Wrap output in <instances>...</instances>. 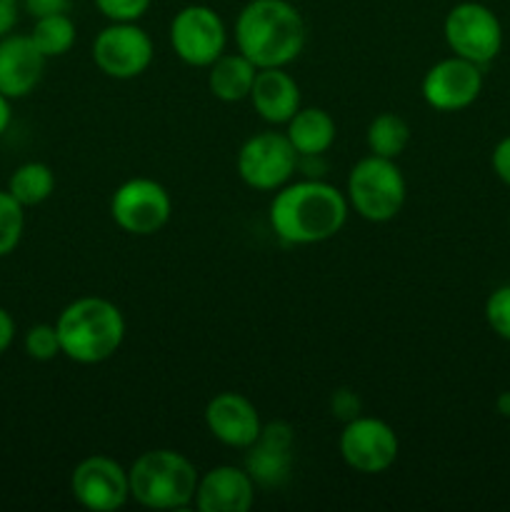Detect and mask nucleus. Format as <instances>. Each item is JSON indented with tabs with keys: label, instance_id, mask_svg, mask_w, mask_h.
Segmentation results:
<instances>
[{
	"label": "nucleus",
	"instance_id": "nucleus-4",
	"mask_svg": "<svg viewBox=\"0 0 510 512\" xmlns=\"http://www.w3.org/2000/svg\"><path fill=\"white\" fill-rule=\"evenodd\" d=\"M130 498L150 510H183L195 503L198 470L178 450H148L128 470Z\"/></svg>",
	"mask_w": 510,
	"mask_h": 512
},
{
	"label": "nucleus",
	"instance_id": "nucleus-13",
	"mask_svg": "<svg viewBox=\"0 0 510 512\" xmlns=\"http://www.w3.org/2000/svg\"><path fill=\"white\" fill-rule=\"evenodd\" d=\"M420 90H423L425 103L433 110L458 113V110L470 108L483 93V68L458 55H450L428 68Z\"/></svg>",
	"mask_w": 510,
	"mask_h": 512
},
{
	"label": "nucleus",
	"instance_id": "nucleus-26",
	"mask_svg": "<svg viewBox=\"0 0 510 512\" xmlns=\"http://www.w3.org/2000/svg\"><path fill=\"white\" fill-rule=\"evenodd\" d=\"M485 320L498 338L510 343V285H500L485 300Z\"/></svg>",
	"mask_w": 510,
	"mask_h": 512
},
{
	"label": "nucleus",
	"instance_id": "nucleus-22",
	"mask_svg": "<svg viewBox=\"0 0 510 512\" xmlns=\"http://www.w3.org/2000/svg\"><path fill=\"white\" fill-rule=\"evenodd\" d=\"M365 143H368L370 155L395 160L410 145V125L398 113H380L370 120Z\"/></svg>",
	"mask_w": 510,
	"mask_h": 512
},
{
	"label": "nucleus",
	"instance_id": "nucleus-12",
	"mask_svg": "<svg viewBox=\"0 0 510 512\" xmlns=\"http://www.w3.org/2000/svg\"><path fill=\"white\" fill-rule=\"evenodd\" d=\"M70 493L90 512H115L130 500L128 470L108 455H90L75 465Z\"/></svg>",
	"mask_w": 510,
	"mask_h": 512
},
{
	"label": "nucleus",
	"instance_id": "nucleus-15",
	"mask_svg": "<svg viewBox=\"0 0 510 512\" xmlns=\"http://www.w3.org/2000/svg\"><path fill=\"white\" fill-rule=\"evenodd\" d=\"M205 425L218 443L248 450L263 430L258 408L240 393H218L205 405Z\"/></svg>",
	"mask_w": 510,
	"mask_h": 512
},
{
	"label": "nucleus",
	"instance_id": "nucleus-5",
	"mask_svg": "<svg viewBox=\"0 0 510 512\" xmlns=\"http://www.w3.org/2000/svg\"><path fill=\"white\" fill-rule=\"evenodd\" d=\"M345 198L350 208L368 223H388L403 210L408 183L395 160L368 155L350 170Z\"/></svg>",
	"mask_w": 510,
	"mask_h": 512
},
{
	"label": "nucleus",
	"instance_id": "nucleus-11",
	"mask_svg": "<svg viewBox=\"0 0 510 512\" xmlns=\"http://www.w3.org/2000/svg\"><path fill=\"white\" fill-rule=\"evenodd\" d=\"M153 40L138 23H110L93 40V60L108 78L133 80L153 63Z\"/></svg>",
	"mask_w": 510,
	"mask_h": 512
},
{
	"label": "nucleus",
	"instance_id": "nucleus-33",
	"mask_svg": "<svg viewBox=\"0 0 510 512\" xmlns=\"http://www.w3.org/2000/svg\"><path fill=\"white\" fill-rule=\"evenodd\" d=\"M10 120H13V110H10V100L0 93V135L10 128Z\"/></svg>",
	"mask_w": 510,
	"mask_h": 512
},
{
	"label": "nucleus",
	"instance_id": "nucleus-18",
	"mask_svg": "<svg viewBox=\"0 0 510 512\" xmlns=\"http://www.w3.org/2000/svg\"><path fill=\"white\" fill-rule=\"evenodd\" d=\"M250 103L265 123L285 125L300 110V85L285 68H260L250 90Z\"/></svg>",
	"mask_w": 510,
	"mask_h": 512
},
{
	"label": "nucleus",
	"instance_id": "nucleus-24",
	"mask_svg": "<svg viewBox=\"0 0 510 512\" xmlns=\"http://www.w3.org/2000/svg\"><path fill=\"white\" fill-rule=\"evenodd\" d=\"M25 233V208L8 193L0 190V258L13 253Z\"/></svg>",
	"mask_w": 510,
	"mask_h": 512
},
{
	"label": "nucleus",
	"instance_id": "nucleus-3",
	"mask_svg": "<svg viewBox=\"0 0 510 512\" xmlns=\"http://www.w3.org/2000/svg\"><path fill=\"white\" fill-rule=\"evenodd\" d=\"M60 350L80 365H98L113 358L125 340V318L108 298L85 295L65 305L55 320Z\"/></svg>",
	"mask_w": 510,
	"mask_h": 512
},
{
	"label": "nucleus",
	"instance_id": "nucleus-21",
	"mask_svg": "<svg viewBox=\"0 0 510 512\" xmlns=\"http://www.w3.org/2000/svg\"><path fill=\"white\" fill-rule=\"evenodd\" d=\"M55 190V173L50 165L30 160V163L18 165L8 180V193L18 200L23 208L45 203Z\"/></svg>",
	"mask_w": 510,
	"mask_h": 512
},
{
	"label": "nucleus",
	"instance_id": "nucleus-25",
	"mask_svg": "<svg viewBox=\"0 0 510 512\" xmlns=\"http://www.w3.org/2000/svg\"><path fill=\"white\" fill-rule=\"evenodd\" d=\"M23 348L28 353V358L38 360V363H48V360H55L58 355H63L60 350V338L55 325L50 323H38L25 333Z\"/></svg>",
	"mask_w": 510,
	"mask_h": 512
},
{
	"label": "nucleus",
	"instance_id": "nucleus-29",
	"mask_svg": "<svg viewBox=\"0 0 510 512\" xmlns=\"http://www.w3.org/2000/svg\"><path fill=\"white\" fill-rule=\"evenodd\" d=\"M490 165H493V173L498 175L500 183H505L510 188V135L498 140V145L493 148V155H490Z\"/></svg>",
	"mask_w": 510,
	"mask_h": 512
},
{
	"label": "nucleus",
	"instance_id": "nucleus-1",
	"mask_svg": "<svg viewBox=\"0 0 510 512\" xmlns=\"http://www.w3.org/2000/svg\"><path fill=\"white\" fill-rule=\"evenodd\" d=\"M348 210L343 190L320 178H308L275 190L270 225L283 243L318 245L345 228Z\"/></svg>",
	"mask_w": 510,
	"mask_h": 512
},
{
	"label": "nucleus",
	"instance_id": "nucleus-31",
	"mask_svg": "<svg viewBox=\"0 0 510 512\" xmlns=\"http://www.w3.org/2000/svg\"><path fill=\"white\" fill-rule=\"evenodd\" d=\"M15 23H18V0H0V38H5Z\"/></svg>",
	"mask_w": 510,
	"mask_h": 512
},
{
	"label": "nucleus",
	"instance_id": "nucleus-34",
	"mask_svg": "<svg viewBox=\"0 0 510 512\" xmlns=\"http://www.w3.org/2000/svg\"><path fill=\"white\" fill-rule=\"evenodd\" d=\"M495 408H498V413L503 415V418H510V390L508 393L498 395V400H495Z\"/></svg>",
	"mask_w": 510,
	"mask_h": 512
},
{
	"label": "nucleus",
	"instance_id": "nucleus-23",
	"mask_svg": "<svg viewBox=\"0 0 510 512\" xmlns=\"http://www.w3.org/2000/svg\"><path fill=\"white\" fill-rule=\"evenodd\" d=\"M30 38L45 58H60V55L70 53L75 38H78V30H75L73 18L68 13H55L35 20Z\"/></svg>",
	"mask_w": 510,
	"mask_h": 512
},
{
	"label": "nucleus",
	"instance_id": "nucleus-8",
	"mask_svg": "<svg viewBox=\"0 0 510 512\" xmlns=\"http://www.w3.org/2000/svg\"><path fill=\"white\" fill-rule=\"evenodd\" d=\"M170 45L185 65L210 68L225 53L228 30L210 5H185L170 23Z\"/></svg>",
	"mask_w": 510,
	"mask_h": 512
},
{
	"label": "nucleus",
	"instance_id": "nucleus-16",
	"mask_svg": "<svg viewBox=\"0 0 510 512\" xmlns=\"http://www.w3.org/2000/svg\"><path fill=\"white\" fill-rule=\"evenodd\" d=\"M45 58L30 35L8 33L0 38V93L20 100L33 93L45 73Z\"/></svg>",
	"mask_w": 510,
	"mask_h": 512
},
{
	"label": "nucleus",
	"instance_id": "nucleus-35",
	"mask_svg": "<svg viewBox=\"0 0 510 512\" xmlns=\"http://www.w3.org/2000/svg\"><path fill=\"white\" fill-rule=\"evenodd\" d=\"M508 225H510V218H508Z\"/></svg>",
	"mask_w": 510,
	"mask_h": 512
},
{
	"label": "nucleus",
	"instance_id": "nucleus-10",
	"mask_svg": "<svg viewBox=\"0 0 510 512\" xmlns=\"http://www.w3.org/2000/svg\"><path fill=\"white\" fill-rule=\"evenodd\" d=\"M340 455L345 465L360 475H380L398 460L400 440L385 420L358 415L340 433Z\"/></svg>",
	"mask_w": 510,
	"mask_h": 512
},
{
	"label": "nucleus",
	"instance_id": "nucleus-17",
	"mask_svg": "<svg viewBox=\"0 0 510 512\" xmlns=\"http://www.w3.org/2000/svg\"><path fill=\"white\" fill-rule=\"evenodd\" d=\"M255 503V480L248 470L218 465L200 475L195 505L200 512H248Z\"/></svg>",
	"mask_w": 510,
	"mask_h": 512
},
{
	"label": "nucleus",
	"instance_id": "nucleus-28",
	"mask_svg": "<svg viewBox=\"0 0 510 512\" xmlns=\"http://www.w3.org/2000/svg\"><path fill=\"white\" fill-rule=\"evenodd\" d=\"M330 408H333V415L340 420H353L360 415V398L353 390H335L333 398H330Z\"/></svg>",
	"mask_w": 510,
	"mask_h": 512
},
{
	"label": "nucleus",
	"instance_id": "nucleus-6",
	"mask_svg": "<svg viewBox=\"0 0 510 512\" xmlns=\"http://www.w3.org/2000/svg\"><path fill=\"white\" fill-rule=\"evenodd\" d=\"M443 35L453 55L470 60L480 68L493 63L503 48V25L498 15L488 5L475 3V0H465L448 10Z\"/></svg>",
	"mask_w": 510,
	"mask_h": 512
},
{
	"label": "nucleus",
	"instance_id": "nucleus-9",
	"mask_svg": "<svg viewBox=\"0 0 510 512\" xmlns=\"http://www.w3.org/2000/svg\"><path fill=\"white\" fill-rule=\"evenodd\" d=\"M173 200L168 190L150 178H130L110 198V215L123 233L155 235L168 225Z\"/></svg>",
	"mask_w": 510,
	"mask_h": 512
},
{
	"label": "nucleus",
	"instance_id": "nucleus-2",
	"mask_svg": "<svg viewBox=\"0 0 510 512\" xmlns=\"http://www.w3.org/2000/svg\"><path fill=\"white\" fill-rule=\"evenodd\" d=\"M308 28L288 0H250L235 20V45L255 68H285L305 48Z\"/></svg>",
	"mask_w": 510,
	"mask_h": 512
},
{
	"label": "nucleus",
	"instance_id": "nucleus-30",
	"mask_svg": "<svg viewBox=\"0 0 510 512\" xmlns=\"http://www.w3.org/2000/svg\"><path fill=\"white\" fill-rule=\"evenodd\" d=\"M70 3H73V0H23L25 10H28L35 20L45 18V15L68 13Z\"/></svg>",
	"mask_w": 510,
	"mask_h": 512
},
{
	"label": "nucleus",
	"instance_id": "nucleus-19",
	"mask_svg": "<svg viewBox=\"0 0 510 512\" xmlns=\"http://www.w3.org/2000/svg\"><path fill=\"white\" fill-rule=\"evenodd\" d=\"M285 135L300 158H320L335 143V120L323 108H300L285 123Z\"/></svg>",
	"mask_w": 510,
	"mask_h": 512
},
{
	"label": "nucleus",
	"instance_id": "nucleus-32",
	"mask_svg": "<svg viewBox=\"0 0 510 512\" xmlns=\"http://www.w3.org/2000/svg\"><path fill=\"white\" fill-rule=\"evenodd\" d=\"M15 340V320L13 315L8 313L5 308H0V355L13 345Z\"/></svg>",
	"mask_w": 510,
	"mask_h": 512
},
{
	"label": "nucleus",
	"instance_id": "nucleus-20",
	"mask_svg": "<svg viewBox=\"0 0 510 512\" xmlns=\"http://www.w3.org/2000/svg\"><path fill=\"white\" fill-rule=\"evenodd\" d=\"M255 73L258 68L243 53H223L208 68V88L223 103H240L250 98Z\"/></svg>",
	"mask_w": 510,
	"mask_h": 512
},
{
	"label": "nucleus",
	"instance_id": "nucleus-14",
	"mask_svg": "<svg viewBox=\"0 0 510 512\" xmlns=\"http://www.w3.org/2000/svg\"><path fill=\"white\" fill-rule=\"evenodd\" d=\"M293 448V425L285 423V420L265 423L258 440L245 450V470L255 480V485H263V488L283 485L288 480L290 468H293Z\"/></svg>",
	"mask_w": 510,
	"mask_h": 512
},
{
	"label": "nucleus",
	"instance_id": "nucleus-27",
	"mask_svg": "<svg viewBox=\"0 0 510 512\" xmlns=\"http://www.w3.org/2000/svg\"><path fill=\"white\" fill-rule=\"evenodd\" d=\"M110 23H138L153 0H93Z\"/></svg>",
	"mask_w": 510,
	"mask_h": 512
},
{
	"label": "nucleus",
	"instance_id": "nucleus-7",
	"mask_svg": "<svg viewBox=\"0 0 510 512\" xmlns=\"http://www.w3.org/2000/svg\"><path fill=\"white\" fill-rule=\"evenodd\" d=\"M298 160L300 155L290 145L288 135L265 130V133L250 135L240 145L238 175L248 188L270 193V190L283 188L293 178Z\"/></svg>",
	"mask_w": 510,
	"mask_h": 512
}]
</instances>
